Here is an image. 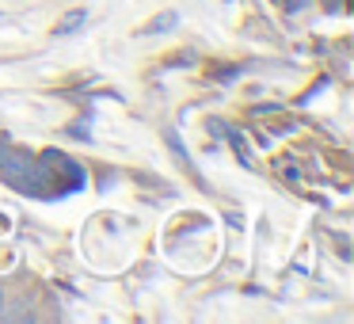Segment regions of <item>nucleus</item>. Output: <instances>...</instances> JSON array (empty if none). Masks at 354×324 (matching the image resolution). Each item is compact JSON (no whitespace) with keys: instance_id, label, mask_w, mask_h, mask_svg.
<instances>
[{"instance_id":"f257e3e1","label":"nucleus","mask_w":354,"mask_h":324,"mask_svg":"<svg viewBox=\"0 0 354 324\" xmlns=\"http://www.w3.org/2000/svg\"><path fill=\"white\" fill-rule=\"evenodd\" d=\"M164 27H176V12H160V16L149 24V35H164Z\"/></svg>"},{"instance_id":"f03ea898","label":"nucleus","mask_w":354,"mask_h":324,"mask_svg":"<svg viewBox=\"0 0 354 324\" xmlns=\"http://www.w3.org/2000/svg\"><path fill=\"white\" fill-rule=\"evenodd\" d=\"M80 24H84V12H69V16L57 24V35H69L73 27H80Z\"/></svg>"},{"instance_id":"7ed1b4c3","label":"nucleus","mask_w":354,"mask_h":324,"mask_svg":"<svg viewBox=\"0 0 354 324\" xmlns=\"http://www.w3.org/2000/svg\"><path fill=\"white\" fill-rule=\"evenodd\" d=\"M4 153H8V149H4V145H0V161H4Z\"/></svg>"}]
</instances>
